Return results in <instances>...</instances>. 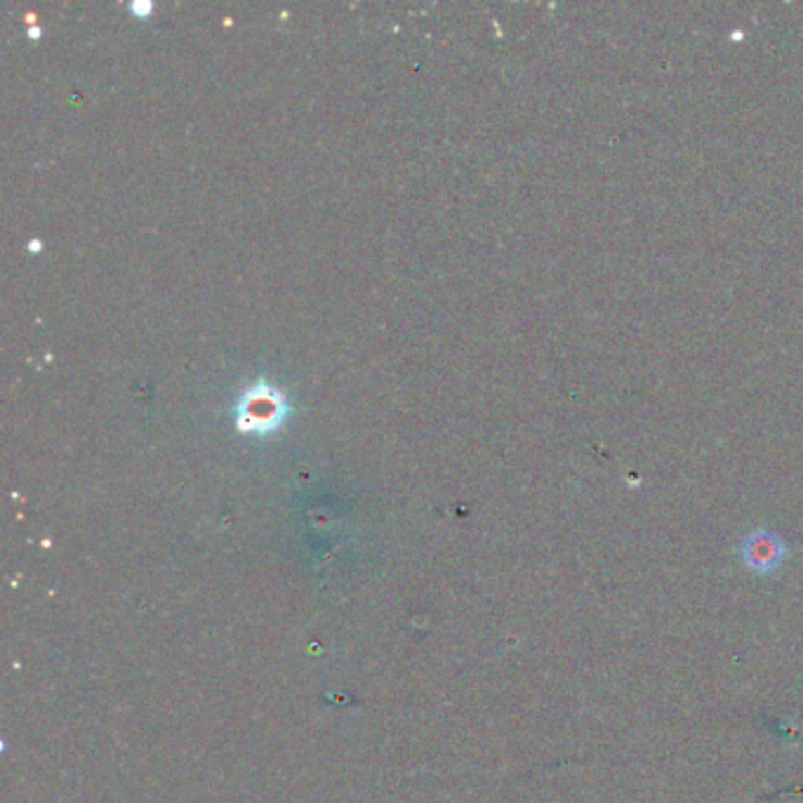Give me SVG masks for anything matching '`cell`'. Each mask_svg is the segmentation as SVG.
I'll return each mask as SVG.
<instances>
[{
    "label": "cell",
    "instance_id": "cell-1",
    "mask_svg": "<svg viewBox=\"0 0 803 803\" xmlns=\"http://www.w3.org/2000/svg\"><path fill=\"white\" fill-rule=\"evenodd\" d=\"M738 554L742 564L756 576H768V572L778 570L787 558V542L776 530L754 528L742 538Z\"/></svg>",
    "mask_w": 803,
    "mask_h": 803
},
{
    "label": "cell",
    "instance_id": "cell-2",
    "mask_svg": "<svg viewBox=\"0 0 803 803\" xmlns=\"http://www.w3.org/2000/svg\"><path fill=\"white\" fill-rule=\"evenodd\" d=\"M243 418H248L246 422H240L243 429H267L269 420H279L281 418V400L274 396H248V410L243 412Z\"/></svg>",
    "mask_w": 803,
    "mask_h": 803
}]
</instances>
